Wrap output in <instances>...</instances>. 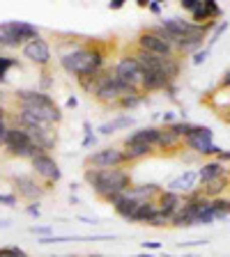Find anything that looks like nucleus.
Instances as JSON below:
<instances>
[{
    "mask_svg": "<svg viewBox=\"0 0 230 257\" xmlns=\"http://www.w3.org/2000/svg\"><path fill=\"white\" fill-rule=\"evenodd\" d=\"M106 48L99 44H76L71 51L62 53L60 67L76 80L83 76H95L106 69Z\"/></svg>",
    "mask_w": 230,
    "mask_h": 257,
    "instance_id": "1",
    "label": "nucleus"
},
{
    "mask_svg": "<svg viewBox=\"0 0 230 257\" xmlns=\"http://www.w3.org/2000/svg\"><path fill=\"white\" fill-rule=\"evenodd\" d=\"M83 179L92 188V193L97 198H102L104 202L108 198H113V195L124 193L134 184L131 182V172L124 170V168H111V170H92V168H88L83 172Z\"/></svg>",
    "mask_w": 230,
    "mask_h": 257,
    "instance_id": "2",
    "label": "nucleus"
},
{
    "mask_svg": "<svg viewBox=\"0 0 230 257\" xmlns=\"http://www.w3.org/2000/svg\"><path fill=\"white\" fill-rule=\"evenodd\" d=\"M16 99V106L19 110L23 112H32V115H37V117L46 119L48 124H60L62 122V110L60 106L55 103V99L46 92H39V90H19L14 94Z\"/></svg>",
    "mask_w": 230,
    "mask_h": 257,
    "instance_id": "3",
    "label": "nucleus"
},
{
    "mask_svg": "<svg viewBox=\"0 0 230 257\" xmlns=\"http://www.w3.org/2000/svg\"><path fill=\"white\" fill-rule=\"evenodd\" d=\"M127 94H138V90H131V87H127L124 83H120V80L115 78V74H113V69H106L99 76V80H97V85H95V92H92V96H95L97 101L108 108H115V103Z\"/></svg>",
    "mask_w": 230,
    "mask_h": 257,
    "instance_id": "4",
    "label": "nucleus"
},
{
    "mask_svg": "<svg viewBox=\"0 0 230 257\" xmlns=\"http://www.w3.org/2000/svg\"><path fill=\"white\" fill-rule=\"evenodd\" d=\"M0 147H3L10 156H16V159H32V156L42 154L37 145L32 143L30 134L21 126H7Z\"/></svg>",
    "mask_w": 230,
    "mask_h": 257,
    "instance_id": "5",
    "label": "nucleus"
},
{
    "mask_svg": "<svg viewBox=\"0 0 230 257\" xmlns=\"http://www.w3.org/2000/svg\"><path fill=\"white\" fill-rule=\"evenodd\" d=\"M124 163H129V161L122 147H102V150L88 154L86 159V166L92 170H111V168H120Z\"/></svg>",
    "mask_w": 230,
    "mask_h": 257,
    "instance_id": "6",
    "label": "nucleus"
},
{
    "mask_svg": "<svg viewBox=\"0 0 230 257\" xmlns=\"http://www.w3.org/2000/svg\"><path fill=\"white\" fill-rule=\"evenodd\" d=\"M184 145L189 150H193L196 154H205V156H219L221 147L214 145V134L209 126H200L193 124V131L189 134V138H184Z\"/></svg>",
    "mask_w": 230,
    "mask_h": 257,
    "instance_id": "7",
    "label": "nucleus"
},
{
    "mask_svg": "<svg viewBox=\"0 0 230 257\" xmlns=\"http://www.w3.org/2000/svg\"><path fill=\"white\" fill-rule=\"evenodd\" d=\"M113 74H115V78H118L120 83H124L127 87L140 92V83H143V69H140V64L136 62V58L131 53L122 55V58L115 62V67H113Z\"/></svg>",
    "mask_w": 230,
    "mask_h": 257,
    "instance_id": "8",
    "label": "nucleus"
},
{
    "mask_svg": "<svg viewBox=\"0 0 230 257\" xmlns=\"http://www.w3.org/2000/svg\"><path fill=\"white\" fill-rule=\"evenodd\" d=\"M0 32H3L5 37H10L19 48L26 46L32 39L42 37V35H39V28L28 21H3L0 23Z\"/></svg>",
    "mask_w": 230,
    "mask_h": 257,
    "instance_id": "9",
    "label": "nucleus"
},
{
    "mask_svg": "<svg viewBox=\"0 0 230 257\" xmlns=\"http://www.w3.org/2000/svg\"><path fill=\"white\" fill-rule=\"evenodd\" d=\"M136 48H140V51H145V53H150V55H157V58H177L175 46L164 42V39L157 37L155 32H150V30H143L136 37Z\"/></svg>",
    "mask_w": 230,
    "mask_h": 257,
    "instance_id": "10",
    "label": "nucleus"
},
{
    "mask_svg": "<svg viewBox=\"0 0 230 257\" xmlns=\"http://www.w3.org/2000/svg\"><path fill=\"white\" fill-rule=\"evenodd\" d=\"M30 166H32V172H35L37 177H42L44 182H46V188L51 186V184H55V182L62 179V170H60L58 161L48 154V152H42V154L32 156Z\"/></svg>",
    "mask_w": 230,
    "mask_h": 257,
    "instance_id": "11",
    "label": "nucleus"
},
{
    "mask_svg": "<svg viewBox=\"0 0 230 257\" xmlns=\"http://www.w3.org/2000/svg\"><path fill=\"white\" fill-rule=\"evenodd\" d=\"M21 55L28 60V62L37 64V67H48L51 60H53V51H51V44L46 39L37 37L28 42L26 46H21Z\"/></svg>",
    "mask_w": 230,
    "mask_h": 257,
    "instance_id": "12",
    "label": "nucleus"
},
{
    "mask_svg": "<svg viewBox=\"0 0 230 257\" xmlns=\"http://www.w3.org/2000/svg\"><path fill=\"white\" fill-rule=\"evenodd\" d=\"M16 198H23L28 202H39L44 193H46V186L35 179L32 175H16L14 177V191H12Z\"/></svg>",
    "mask_w": 230,
    "mask_h": 257,
    "instance_id": "13",
    "label": "nucleus"
},
{
    "mask_svg": "<svg viewBox=\"0 0 230 257\" xmlns=\"http://www.w3.org/2000/svg\"><path fill=\"white\" fill-rule=\"evenodd\" d=\"M159 26L168 32V37H171L173 46H177V42H180L184 35H189V32L193 30V26H196V23H191L189 19H182V16H168V19L164 16Z\"/></svg>",
    "mask_w": 230,
    "mask_h": 257,
    "instance_id": "14",
    "label": "nucleus"
},
{
    "mask_svg": "<svg viewBox=\"0 0 230 257\" xmlns=\"http://www.w3.org/2000/svg\"><path fill=\"white\" fill-rule=\"evenodd\" d=\"M198 172L196 170H184L182 175H177L175 179H171V182L166 184V191H171V193H177V195H189V193H193V191H198Z\"/></svg>",
    "mask_w": 230,
    "mask_h": 257,
    "instance_id": "15",
    "label": "nucleus"
},
{
    "mask_svg": "<svg viewBox=\"0 0 230 257\" xmlns=\"http://www.w3.org/2000/svg\"><path fill=\"white\" fill-rule=\"evenodd\" d=\"M159 134H161L159 126H143V128H136V131H131L129 136H124L122 147H134V145H152V147L157 150V143H159Z\"/></svg>",
    "mask_w": 230,
    "mask_h": 257,
    "instance_id": "16",
    "label": "nucleus"
},
{
    "mask_svg": "<svg viewBox=\"0 0 230 257\" xmlns=\"http://www.w3.org/2000/svg\"><path fill=\"white\" fill-rule=\"evenodd\" d=\"M113 241L115 234H90V236H83V234H64V236H46V239H39L42 246H55V243H95V241Z\"/></svg>",
    "mask_w": 230,
    "mask_h": 257,
    "instance_id": "17",
    "label": "nucleus"
},
{
    "mask_svg": "<svg viewBox=\"0 0 230 257\" xmlns=\"http://www.w3.org/2000/svg\"><path fill=\"white\" fill-rule=\"evenodd\" d=\"M164 191L159 184L147 182V184H131V186L124 191V198L136 200V202H147V200H157V195Z\"/></svg>",
    "mask_w": 230,
    "mask_h": 257,
    "instance_id": "18",
    "label": "nucleus"
},
{
    "mask_svg": "<svg viewBox=\"0 0 230 257\" xmlns=\"http://www.w3.org/2000/svg\"><path fill=\"white\" fill-rule=\"evenodd\" d=\"M223 14V10H221L219 3H214V0H200L198 10L191 14V23H198V26H205V23L214 21Z\"/></svg>",
    "mask_w": 230,
    "mask_h": 257,
    "instance_id": "19",
    "label": "nucleus"
},
{
    "mask_svg": "<svg viewBox=\"0 0 230 257\" xmlns=\"http://www.w3.org/2000/svg\"><path fill=\"white\" fill-rule=\"evenodd\" d=\"M155 202H157V209H159V211H164V214H168L173 218V216L182 209L184 198H182V195H177V193H171V191H166V188H164V191L157 195Z\"/></svg>",
    "mask_w": 230,
    "mask_h": 257,
    "instance_id": "20",
    "label": "nucleus"
},
{
    "mask_svg": "<svg viewBox=\"0 0 230 257\" xmlns=\"http://www.w3.org/2000/svg\"><path fill=\"white\" fill-rule=\"evenodd\" d=\"M134 124H136L134 115H129V112H118L111 122L99 124V126H97V131H99V136H113L115 131H124V128L134 126Z\"/></svg>",
    "mask_w": 230,
    "mask_h": 257,
    "instance_id": "21",
    "label": "nucleus"
},
{
    "mask_svg": "<svg viewBox=\"0 0 230 257\" xmlns=\"http://www.w3.org/2000/svg\"><path fill=\"white\" fill-rule=\"evenodd\" d=\"M198 182L200 184H207L212 182V179H216V177H223V175H230V170L225 168V163H221V161H207V163H203V166L198 168Z\"/></svg>",
    "mask_w": 230,
    "mask_h": 257,
    "instance_id": "22",
    "label": "nucleus"
},
{
    "mask_svg": "<svg viewBox=\"0 0 230 257\" xmlns=\"http://www.w3.org/2000/svg\"><path fill=\"white\" fill-rule=\"evenodd\" d=\"M230 186V175H223V177H216V179H212V182L203 184L200 186V191H203L205 198L214 200V198H221L223 195V191Z\"/></svg>",
    "mask_w": 230,
    "mask_h": 257,
    "instance_id": "23",
    "label": "nucleus"
},
{
    "mask_svg": "<svg viewBox=\"0 0 230 257\" xmlns=\"http://www.w3.org/2000/svg\"><path fill=\"white\" fill-rule=\"evenodd\" d=\"M157 211V202L155 200H147V202H140L138 207H136V211L131 214V218H129V223H140L145 225L147 220H150V216Z\"/></svg>",
    "mask_w": 230,
    "mask_h": 257,
    "instance_id": "24",
    "label": "nucleus"
},
{
    "mask_svg": "<svg viewBox=\"0 0 230 257\" xmlns=\"http://www.w3.org/2000/svg\"><path fill=\"white\" fill-rule=\"evenodd\" d=\"M182 145V140L177 138L175 134H173L168 126H164L161 128V134H159V143H157V150H164V152H168V150H175V147H180Z\"/></svg>",
    "mask_w": 230,
    "mask_h": 257,
    "instance_id": "25",
    "label": "nucleus"
},
{
    "mask_svg": "<svg viewBox=\"0 0 230 257\" xmlns=\"http://www.w3.org/2000/svg\"><path fill=\"white\" fill-rule=\"evenodd\" d=\"M145 103V94L143 92H138V94H127V96H122L118 103H115V108L118 110H124V112H131V110H136L138 106H143Z\"/></svg>",
    "mask_w": 230,
    "mask_h": 257,
    "instance_id": "26",
    "label": "nucleus"
},
{
    "mask_svg": "<svg viewBox=\"0 0 230 257\" xmlns=\"http://www.w3.org/2000/svg\"><path fill=\"white\" fill-rule=\"evenodd\" d=\"M209 209H212V214H214L216 220H225L230 216V200L225 198H214V200H209Z\"/></svg>",
    "mask_w": 230,
    "mask_h": 257,
    "instance_id": "27",
    "label": "nucleus"
},
{
    "mask_svg": "<svg viewBox=\"0 0 230 257\" xmlns=\"http://www.w3.org/2000/svg\"><path fill=\"white\" fill-rule=\"evenodd\" d=\"M168 128H171L173 134H175L177 138H180V140L184 143V138H189V134L193 131V124H191V122H187V119H177V122H175V124H171Z\"/></svg>",
    "mask_w": 230,
    "mask_h": 257,
    "instance_id": "28",
    "label": "nucleus"
},
{
    "mask_svg": "<svg viewBox=\"0 0 230 257\" xmlns=\"http://www.w3.org/2000/svg\"><path fill=\"white\" fill-rule=\"evenodd\" d=\"M14 67H19V60L10 58V55H0V85L7 83V74H10V69H14Z\"/></svg>",
    "mask_w": 230,
    "mask_h": 257,
    "instance_id": "29",
    "label": "nucleus"
},
{
    "mask_svg": "<svg viewBox=\"0 0 230 257\" xmlns=\"http://www.w3.org/2000/svg\"><path fill=\"white\" fill-rule=\"evenodd\" d=\"M95 143H97L95 128H92V124L88 122V119H83V140H81V147H83V150H88V147H92Z\"/></svg>",
    "mask_w": 230,
    "mask_h": 257,
    "instance_id": "30",
    "label": "nucleus"
},
{
    "mask_svg": "<svg viewBox=\"0 0 230 257\" xmlns=\"http://www.w3.org/2000/svg\"><path fill=\"white\" fill-rule=\"evenodd\" d=\"M171 220H173L171 216L164 214V211H159V209H157V211L150 216V220H147L145 225H150V227H168V225H171Z\"/></svg>",
    "mask_w": 230,
    "mask_h": 257,
    "instance_id": "31",
    "label": "nucleus"
},
{
    "mask_svg": "<svg viewBox=\"0 0 230 257\" xmlns=\"http://www.w3.org/2000/svg\"><path fill=\"white\" fill-rule=\"evenodd\" d=\"M228 26H230L228 21H221V23H216V26H214V30H212V35H209V44H207V48H212L216 42H219V39H221V35H223V32L228 30Z\"/></svg>",
    "mask_w": 230,
    "mask_h": 257,
    "instance_id": "32",
    "label": "nucleus"
},
{
    "mask_svg": "<svg viewBox=\"0 0 230 257\" xmlns=\"http://www.w3.org/2000/svg\"><path fill=\"white\" fill-rule=\"evenodd\" d=\"M30 234H37L39 239H46V236H53L55 230L51 225H32L30 227Z\"/></svg>",
    "mask_w": 230,
    "mask_h": 257,
    "instance_id": "33",
    "label": "nucleus"
},
{
    "mask_svg": "<svg viewBox=\"0 0 230 257\" xmlns=\"http://www.w3.org/2000/svg\"><path fill=\"white\" fill-rule=\"evenodd\" d=\"M214 220L216 218H214V214H212V209H209V204H207V207H205L203 211L198 214V218H196V225H212Z\"/></svg>",
    "mask_w": 230,
    "mask_h": 257,
    "instance_id": "34",
    "label": "nucleus"
},
{
    "mask_svg": "<svg viewBox=\"0 0 230 257\" xmlns=\"http://www.w3.org/2000/svg\"><path fill=\"white\" fill-rule=\"evenodd\" d=\"M207 58H209V48L203 46L200 51H196V53L191 55V64H196V67H198V64H203Z\"/></svg>",
    "mask_w": 230,
    "mask_h": 257,
    "instance_id": "35",
    "label": "nucleus"
},
{
    "mask_svg": "<svg viewBox=\"0 0 230 257\" xmlns=\"http://www.w3.org/2000/svg\"><path fill=\"white\" fill-rule=\"evenodd\" d=\"M0 204H3V207H16L19 198H16L14 193H0Z\"/></svg>",
    "mask_w": 230,
    "mask_h": 257,
    "instance_id": "36",
    "label": "nucleus"
},
{
    "mask_svg": "<svg viewBox=\"0 0 230 257\" xmlns=\"http://www.w3.org/2000/svg\"><path fill=\"white\" fill-rule=\"evenodd\" d=\"M209 241L207 239H196V241H180V243H177V248H200V246H207Z\"/></svg>",
    "mask_w": 230,
    "mask_h": 257,
    "instance_id": "37",
    "label": "nucleus"
},
{
    "mask_svg": "<svg viewBox=\"0 0 230 257\" xmlns=\"http://www.w3.org/2000/svg\"><path fill=\"white\" fill-rule=\"evenodd\" d=\"M198 5H200V0H182V3H180V7H182L184 12H189V14H193V12L198 10Z\"/></svg>",
    "mask_w": 230,
    "mask_h": 257,
    "instance_id": "38",
    "label": "nucleus"
},
{
    "mask_svg": "<svg viewBox=\"0 0 230 257\" xmlns=\"http://www.w3.org/2000/svg\"><path fill=\"white\" fill-rule=\"evenodd\" d=\"M26 214H28V216H32V218H39V216H42V209H39V202H28Z\"/></svg>",
    "mask_w": 230,
    "mask_h": 257,
    "instance_id": "39",
    "label": "nucleus"
},
{
    "mask_svg": "<svg viewBox=\"0 0 230 257\" xmlns=\"http://www.w3.org/2000/svg\"><path fill=\"white\" fill-rule=\"evenodd\" d=\"M161 122L166 124V126H171V124H175V122H177L175 112H173V110H166V112H161Z\"/></svg>",
    "mask_w": 230,
    "mask_h": 257,
    "instance_id": "40",
    "label": "nucleus"
},
{
    "mask_svg": "<svg viewBox=\"0 0 230 257\" xmlns=\"http://www.w3.org/2000/svg\"><path fill=\"white\" fill-rule=\"evenodd\" d=\"M147 10H150L152 14H161V12H164V5H161L159 0H147Z\"/></svg>",
    "mask_w": 230,
    "mask_h": 257,
    "instance_id": "41",
    "label": "nucleus"
},
{
    "mask_svg": "<svg viewBox=\"0 0 230 257\" xmlns=\"http://www.w3.org/2000/svg\"><path fill=\"white\" fill-rule=\"evenodd\" d=\"M161 241H143V250L147 252V250H161Z\"/></svg>",
    "mask_w": 230,
    "mask_h": 257,
    "instance_id": "42",
    "label": "nucleus"
},
{
    "mask_svg": "<svg viewBox=\"0 0 230 257\" xmlns=\"http://www.w3.org/2000/svg\"><path fill=\"white\" fill-rule=\"evenodd\" d=\"M7 131V124H5V108L0 106V143H3V136Z\"/></svg>",
    "mask_w": 230,
    "mask_h": 257,
    "instance_id": "43",
    "label": "nucleus"
},
{
    "mask_svg": "<svg viewBox=\"0 0 230 257\" xmlns=\"http://www.w3.org/2000/svg\"><path fill=\"white\" fill-rule=\"evenodd\" d=\"M216 161H221V163H228V161H230V150H221L219 156H216Z\"/></svg>",
    "mask_w": 230,
    "mask_h": 257,
    "instance_id": "44",
    "label": "nucleus"
},
{
    "mask_svg": "<svg viewBox=\"0 0 230 257\" xmlns=\"http://www.w3.org/2000/svg\"><path fill=\"white\" fill-rule=\"evenodd\" d=\"M124 7V0H111L108 3V10H122Z\"/></svg>",
    "mask_w": 230,
    "mask_h": 257,
    "instance_id": "45",
    "label": "nucleus"
},
{
    "mask_svg": "<svg viewBox=\"0 0 230 257\" xmlns=\"http://www.w3.org/2000/svg\"><path fill=\"white\" fill-rule=\"evenodd\" d=\"M81 223H86V225H99V220L97 218H90V216H79Z\"/></svg>",
    "mask_w": 230,
    "mask_h": 257,
    "instance_id": "46",
    "label": "nucleus"
},
{
    "mask_svg": "<svg viewBox=\"0 0 230 257\" xmlns=\"http://www.w3.org/2000/svg\"><path fill=\"white\" fill-rule=\"evenodd\" d=\"M67 108H79V96H69L67 99Z\"/></svg>",
    "mask_w": 230,
    "mask_h": 257,
    "instance_id": "47",
    "label": "nucleus"
},
{
    "mask_svg": "<svg viewBox=\"0 0 230 257\" xmlns=\"http://www.w3.org/2000/svg\"><path fill=\"white\" fill-rule=\"evenodd\" d=\"M10 227H12V220L0 218V230H10Z\"/></svg>",
    "mask_w": 230,
    "mask_h": 257,
    "instance_id": "48",
    "label": "nucleus"
},
{
    "mask_svg": "<svg viewBox=\"0 0 230 257\" xmlns=\"http://www.w3.org/2000/svg\"><path fill=\"white\" fill-rule=\"evenodd\" d=\"M69 204H79V195H74V193H71V195H69Z\"/></svg>",
    "mask_w": 230,
    "mask_h": 257,
    "instance_id": "49",
    "label": "nucleus"
},
{
    "mask_svg": "<svg viewBox=\"0 0 230 257\" xmlns=\"http://www.w3.org/2000/svg\"><path fill=\"white\" fill-rule=\"evenodd\" d=\"M136 257H155V255H150V252H143V255H136Z\"/></svg>",
    "mask_w": 230,
    "mask_h": 257,
    "instance_id": "50",
    "label": "nucleus"
},
{
    "mask_svg": "<svg viewBox=\"0 0 230 257\" xmlns=\"http://www.w3.org/2000/svg\"><path fill=\"white\" fill-rule=\"evenodd\" d=\"M225 119H228V124H230V108L225 110Z\"/></svg>",
    "mask_w": 230,
    "mask_h": 257,
    "instance_id": "51",
    "label": "nucleus"
},
{
    "mask_svg": "<svg viewBox=\"0 0 230 257\" xmlns=\"http://www.w3.org/2000/svg\"><path fill=\"white\" fill-rule=\"evenodd\" d=\"M88 257H104V255H88Z\"/></svg>",
    "mask_w": 230,
    "mask_h": 257,
    "instance_id": "52",
    "label": "nucleus"
},
{
    "mask_svg": "<svg viewBox=\"0 0 230 257\" xmlns=\"http://www.w3.org/2000/svg\"><path fill=\"white\" fill-rule=\"evenodd\" d=\"M180 257H196V255H180Z\"/></svg>",
    "mask_w": 230,
    "mask_h": 257,
    "instance_id": "53",
    "label": "nucleus"
},
{
    "mask_svg": "<svg viewBox=\"0 0 230 257\" xmlns=\"http://www.w3.org/2000/svg\"><path fill=\"white\" fill-rule=\"evenodd\" d=\"M62 257H79V255H62Z\"/></svg>",
    "mask_w": 230,
    "mask_h": 257,
    "instance_id": "54",
    "label": "nucleus"
}]
</instances>
